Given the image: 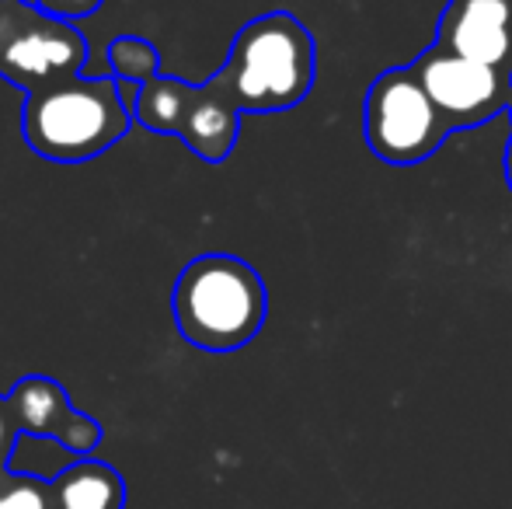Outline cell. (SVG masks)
I'll return each mask as SVG.
<instances>
[{"label": "cell", "instance_id": "obj_1", "mask_svg": "<svg viewBox=\"0 0 512 509\" xmlns=\"http://www.w3.org/2000/svg\"><path fill=\"white\" fill-rule=\"evenodd\" d=\"M216 77L241 112H255V116L290 112L314 88V35L290 11L258 14L234 35L230 53L223 67L216 70Z\"/></svg>", "mask_w": 512, "mask_h": 509}, {"label": "cell", "instance_id": "obj_2", "mask_svg": "<svg viewBox=\"0 0 512 509\" xmlns=\"http://www.w3.org/2000/svg\"><path fill=\"white\" fill-rule=\"evenodd\" d=\"M178 335L206 353H234L265 325L269 290L255 265L227 252L199 255L178 272L171 290Z\"/></svg>", "mask_w": 512, "mask_h": 509}, {"label": "cell", "instance_id": "obj_3", "mask_svg": "<svg viewBox=\"0 0 512 509\" xmlns=\"http://www.w3.org/2000/svg\"><path fill=\"white\" fill-rule=\"evenodd\" d=\"M133 112L122 102L115 77H74L28 95L21 133L39 157L56 164H81L105 154L126 136Z\"/></svg>", "mask_w": 512, "mask_h": 509}, {"label": "cell", "instance_id": "obj_4", "mask_svg": "<svg viewBox=\"0 0 512 509\" xmlns=\"http://www.w3.org/2000/svg\"><path fill=\"white\" fill-rule=\"evenodd\" d=\"M241 116L244 112L216 74L206 84H189L164 70L143 84L133 109V123L150 133L178 136L206 164H223L230 157L241 133Z\"/></svg>", "mask_w": 512, "mask_h": 509}, {"label": "cell", "instance_id": "obj_5", "mask_svg": "<svg viewBox=\"0 0 512 509\" xmlns=\"http://www.w3.org/2000/svg\"><path fill=\"white\" fill-rule=\"evenodd\" d=\"M450 133L415 67L384 70L366 91L363 140L384 164L415 168L436 154Z\"/></svg>", "mask_w": 512, "mask_h": 509}, {"label": "cell", "instance_id": "obj_6", "mask_svg": "<svg viewBox=\"0 0 512 509\" xmlns=\"http://www.w3.org/2000/svg\"><path fill=\"white\" fill-rule=\"evenodd\" d=\"M88 39L32 0H0V77L25 95L84 77Z\"/></svg>", "mask_w": 512, "mask_h": 509}, {"label": "cell", "instance_id": "obj_7", "mask_svg": "<svg viewBox=\"0 0 512 509\" xmlns=\"http://www.w3.org/2000/svg\"><path fill=\"white\" fill-rule=\"evenodd\" d=\"M411 67L418 70L425 91L450 129L492 123L495 116L509 112L512 74H502V70L467 60V56L446 53L439 46H429Z\"/></svg>", "mask_w": 512, "mask_h": 509}, {"label": "cell", "instance_id": "obj_8", "mask_svg": "<svg viewBox=\"0 0 512 509\" xmlns=\"http://www.w3.org/2000/svg\"><path fill=\"white\" fill-rule=\"evenodd\" d=\"M7 405L18 422V433L28 440H53L70 457H91L102 443V426L91 415L70 405L60 381L42 374H28L7 394Z\"/></svg>", "mask_w": 512, "mask_h": 509}, {"label": "cell", "instance_id": "obj_9", "mask_svg": "<svg viewBox=\"0 0 512 509\" xmlns=\"http://www.w3.org/2000/svg\"><path fill=\"white\" fill-rule=\"evenodd\" d=\"M432 46L512 74V0H446Z\"/></svg>", "mask_w": 512, "mask_h": 509}, {"label": "cell", "instance_id": "obj_10", "mask_svg": "<svg viewBox=\"0 0 512 509\" xmlns=\"http://www.w3.org/2000/svg\"><path fill=\"white\" fill-rule=\"evenodd\" d=\"M56 509H122L126 506V482L105 461L74 457L67 468L49 478Z\"/></svg>", "mask_w": 512, "mask_h": 509}, {"label": "cell", "instance_id": "obj_11", "mask_svg": "<svg viewBox=\"0 0 512 509\" xmlns=\"http://www.w3.org/2000/svg\"><path fill=\"white\" fill-rule=\"evenodd\" d=\"M161 74L157 46L143 35H119L108 42V77L122 84H147Z\"/></svg>", "mask_w": 512, "mask_h": 509}, {"label": "cell", "instance_id": "obj_12", "mask_svg": "<svg viewBox=\"0 0 512 509\" xmlns=\"http://www.w3.org/2000/svg\"><path fill=\"white\" fill-rule=\"evenodd\" d=\"M0 509H56L49 478L28 471H4L0 475Z\"/></svg>", "mask_w": 512, "mask_h": 509}, {"label": "cell", "instance_id": "obj_13", "mask_svg": "<svg viewBox=\"0 0 512 509\" xmlns=\"http://www.w3.org/2000/svg\"><path fill=\"white\" fill-rule=\"evenodd\" d=\"M39 11L53 14V18L67 21V25H77L81 18H88V14H95L98 7L105 4V0H32Z\"/></svg>", "mask_w": 512, "mask_h": 509}, {"label": "cell", "instance_id": "obj_14", "mask_svg": "<svg viewBox=\"0 0 512 509\" xmlns=\"http://www.w3.org/2000/svg\"><path fill=\"white\" fill-rule=\"evenodd\" d=\"M18 422L11 415V405H7V394H0V475L11 471V457L14 447H18Z\"/></svg>", "mask_w": 512, "mask_h": 509}, {"label": "cell", "instance_id": "obj_15", "mask_svg": "<svg viewBox=\"0 0 512 509\" xmlns=\"http://www.w3.org/2000/svg\"><path fill=\"white\" fill-rule=\"evenodd\" d=\"M506 182H509V192H512V136L506 143Z\"/></svg>", "mask_w": 512, "mask_h": 509}, {"label": "cell", "instance_id": "obj_16", "mask_svg": "<svg viewBox=\"0 0 512 509\" xmlns=\"http://www.w3.org/2000/svg\"><path fill=\"white\" fill-rule=\"evenodd\" d=\"M509 119H512V102H509Z\"/></svg>", "mask_w": 512, "mask_h": 509}]
</instances>
